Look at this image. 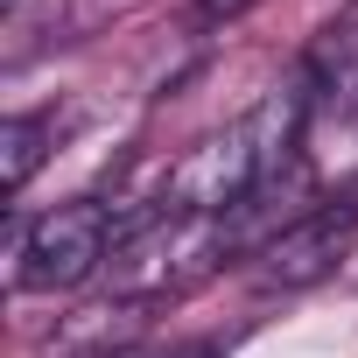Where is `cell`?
Listing matches in <instances>:
<instances>
[{
    "mask_svg": "<svg viewBox=\"0 0 358 358\" xmlns=\"http://www.w3.org/2000/svg\"><path fill=\"white\" fill-rule=\"evenodd\" d=\"M302 120H309V92L295 78V85H274L232 127L204 134L190 148V162L176 169V183H169L176 211H190V218H232L239 204H253L274 176L288 169V155L302 141Z\"/></svg>",
    "mask_w": 358,
    "mask_h": 358,
    "instance_id": "6da1fadb",
    "label": "cell"
},
{
    "mask_svg": "<svg viewBox=\"0 0 358 358\" xmlns=\"http://www.w3.org/2000/svg\"><path fill=\"white\" fill-rule=\"evenodd\" d=\"M113 218L106 204L92 197H71L57 211H43L36 225H15V288L22 295H57V288H78L106 267L113 253Z\"/></svg>",
    "mask_w": 358,
    "mask_h": 358,
    "instance_id": "7a4b0ae2",
    "label": "cell"
},
{
    "mask_svg": "<svg viewBox=\"0 0 358 358\" xmlns=\"http://www.w3.org/2000/svg\"><path fill=\"white\" fill-rule=\"evenodd\" d=\"M351 246H358V190H344V197H323L316 211L288 218V225H281V232L260 246V267H253V281H260L267 295L316 288V281H330V274L351 260Z\"/></svg>",
    "mask_w": 358,
    "mask_h": 358,
    "instance_id": "3957f363",
    "label": "cell"
},
{
    "mask_svg": "<svg viewBox=\"0 0 358 358\" xmlns=\"http://www.w3.org/2000/svg\"><path fill=\"white\" fill-rule=\"evenodd\" d=\"M302 92H309V106L316 99L323 106H358V8L316 36V50L302 64Z\"/></svg>",
    "mask_w": 358,
    "mask_h": 358,
    "instance_id": "277c9868",
    "label": "cell"
},
{
    "mask_svg": "<svg viewBox=\"0 0 358 358\" xmlns=\"http://www.w3.org/2000/svg\"><path fill=\"white\" fill-rule=\"evenodd\" d=\"M50 141H57V120H43V113L8 120V127H0V183H8V190H29V176L43 169Z\"/></svg>",
    "mask_w": 358,
    "mask_h": 358,
    "instance_id": "5b68a950",
    "label": "cell"
},
{
    "mask_svg": "<svg viewBox=\"0 0 358 358\" xmlns=\"http://www.w3.org/2000/svg\"><path fill=\"white\" fill-rule=\"evenodd\" d=\"M246 8H253V0H197V15H204V22H218V15L232 22V15H246Z\"/></svg>",
    "mask_w": 358,
    "mask_h": 358,
    "instance_id": "8992f818",
    "label": "cell"
}]
</instances>
